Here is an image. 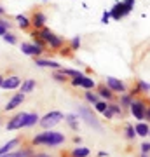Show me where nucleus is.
I'll return each instance as SVG.
<instances>
[{
  "mask_svg": "<svg viewBox=\"0 0 150 157\" xmlns=\"http://www.w3.org/2000/svg\"><path fill=\"white\" fill-rule=\"evenodd\" d=\"M65 135L60 131H52V129H45L39 135L32 138V145H45V147H60L65 143Z\"/></svg>",
  "mask_w": 150,
  "mask_h": 157,
  "instance_id": "obj_1",
  "label": "nucleus"
},
{
  "mask_svg": "<svg viewBox=\"0 0 150 157\" xmlns=\"http://www.w3.org/2000/svg\"><path fill=\"white\" fill-rule=\"evenodd\" d=\"M37 33H39V37L45 42L47 49L54 51V52H58L63 45H67V40L63 39V37H60L58 33H54L52 30H49L47 26H44L42 30H37Z\"/></svg>",
  "mask_w": 150,
  "mask_h": 157,
  "instance_id": "obj_2",
  "label": "nucleus"
},
{
  "mask_svg": "<svg viewBox=\"0 0 150 157\" xmlns=\"http://www.w3.org/2000/svg\"><path fill=\"white\" fill-rule=\"evenodd\" d=\"M134 4H136V0H121V2H117L110 9V17L113 21H121L122 17H126L134 9Z\"/></svg>",
  "mask_w": 150,
  "mask_h": 157,
  "instance_id": "obj_3",
  "label": "nucleus"
},
{
  "mask_svg": "<svg viewBox=\"0 0 150 157\" xmlns=\"http://www.w3.org/2000/svg\"><path fill=\"white\" fill-rule=\"evenodd\" d=\"M63 121H65V113L58 112V110H52V112H47L44 117H40L39 124H40V128L45 131V129H52L54 126L61 124Z\"/></svg>",
  "mask_w": 150,
  "mask_h": 157,
  "instance_id": "obj_4",
  "label": "nucleus"
},
{
  "mask_svg": "<svg viewBox=\"0 0 150 157\" xmlns=\"http://www.w3.org/2000/svg\"><path fill=\"white\" fill-rule=\"evenodd\" d=\"M147 101L145 100H140V98H134L133 103L129 105V112H131V115H133L136 121H145V113H147Z\"/></svg>",
  "mask_w": 150,
  "mask_h": 157,
  "instance_id": "obj_5",
  "label": "nucleus"
},
{
  "mask_svg": "<svg viewBox=\"0 0 150 157\" xmlns=\"http://www.w3.org/2000/svg\"><path fill=\"white\" fill-rule=\"evenodd\" d=\"M77 117L80 119V121H86L89 126H93L94 129H101V124L98 122V119L93 115V112H91L89 107H79L77 108Z\"/></svg>",
  "mask_w": 150,
  "mask_h": 157,
  "instance_id": "obj_6",
  "label": "nucleus"
},
{
  "mask_svg": "<svg viewBox=\"0 0 150 157\" xmlns=\"http://www.w3.org/2000/svg\"><path fill=\"white\" fill-rule=\"evenodd\" d=\"M28 112H17L16 115H12L9 121L6 122V129L7 131H17V129L25 128V119H26Z\"/></svg>",
  "mask_w": 150,
  "mask_h": 157,
  "instance_id": "obj_7",
  "label": "nucleus"
},
{
  "mask_svg": "<svg viewBox=\"0 0 150 157\" xmlns=\"http://www.w3.org/2000/svg\"><path fill=\"white\" fill-rule=\"evenodd\" d=\"M19 49H21L23 54H26V56H32V58H40L42 54H44L45 51L40 49L39 45L32 44V42H23L21 45H19Z\"/></svg>",
  "mask_w": 150,
  "mask_h": 157,
  "instance_id": "obj_8",
  "label": "nucleus"
},
{
  "mask_svg": "<svg viewBox=\"0 0 150 157\" xmlns=\"http://www.w3.org/2000/svg\"><path fill=\"white\" fill-rule=\"evenodd\" d=\"M105 84L112 89V93H119V94H122V93H128V86L124 84L121 78L106 77V78H105Z\"/></svg>",
  "mask_w": 150,
  "mask_h": 157,
  "instance_id": "obj_9",
  "label": "nucleus"
},
{
  "mask_svg": "<svg viewBox=\"0 0 150 157\" xmlns=\"http://www.w3.org/2000/svg\"><path fill=\"white\" fill-rule=\"evenodd\" d=\"M30 21H32V28L33 30H42L45 26V23H47V14L44 11H33Z\"/></svg>",
  "mask_w": 150,
  "mask_h": 157,
  "instance_id": "obj_10",
  "label": "nucleus"
},
{
  "mask_svg": "<svg viewBox=\"0 0 150 157\" xmlns=\"http://www.w3.org/2000/svg\"><path fill=\"white\" fill-rule=\"evenodd\" d=\"M21 82H23L21 77H17V75H9V77H4L0 87L6 89V91H14V89H19Z\"/></svg>",
  "mask_w": 150,
  "mask_h": 157,
  "instance_id": "obj_11",
  "label": "nucleus"
},
{
  "mask_svg": "<svg viewBox=\"0 0 150 157\" xmlns=\"http://www.w3.org/2000/svg\"><path fill=\"white\" fill-rule=\"evenodd\" d=\"M23 101H25V94H23V93H16V94H14L11 100L6 103V107H4V112H11V110H16L19 105H23Z\"/></svg>",
  "mask_w": 150,
  "mask_h": 157,
  "instance_id": "obj_12",
  "label": "nucleus"
},
{
  "mask_svg": "<svg viewBox=\"0 0 150 157\" xmlns=\"http://www.w3.org/2000/svg\"><path fill=\"white\" fill-rule=\"evenodd\" d=\"M33 63L40 68H52V70H60L61 65L58 61H52V59H45V58H33Z\"/></svg>",
  "mask_w": 150,
  "mask_h": 157,
  "instance_id": "obj_13",
  "label": "nucleus"
},
{
  "mask_svg": "<svg viewBox=\"0 0 150 157\" xmlns=\"http://www.w3.org/2000/svg\"><path fill=\"white\" fill-rule=\"evenodd\" d=\"M96 94L100 96V100H105V101H112V100H113V93H112V89L106 84L96 86Z\"/></svg>",
  "mask_w": 150,
  "mask_h": 157,
  "instance_id": "obj_14",
  "label": "nucleus"
},
{
  "mask_svg": "<svg viewBox=\"0 0 150 157\" xmlns=\"http://www.w3.org/2000/svg\"><path fill=\"white\" fill-rule=\"evenodd\" d=\"M35 152L32 147H26V148H19V150H12L9 154H4V155L0 157H33Z\"/></svg>",
  "mask_w": 150,
  "mask_h": 157,
  "instance_id": "obj_15",
  "label": "nucleus"
},
{
  "mask_svg": "<svg viewBox=\"0 0 150 157\" xmlns=\"http://www.w3.org/2000/svg\"><path fill=\"white\" fill-rule=\"evenodd\" d=\"M19 143H21V138H12V140H9L7 143H4V145L0 147V155L12 152L16 147H19Z\"/></svg>",
  "mask_w": 150,
  "mask_h": 157,
  "instance_id": "obj_16",
  "label": "nucleus"
},
{
  "mask_svg": "<svg viewBox=\"0 0 150 157\" xmlns=\"http://www.w3.org/2000/svg\"><path fill=\"white\" fill-rule=\"evenodd\" d=\"M35 87H37V80H35V78H25L21 82V86H19V93L28 94V93H32Z\"/></svg>",
  "mask_w": 150,
  "mask_h": 157,
  "instance_id": "obj_17",
  "label": "nucleus"
},
{
  "mask_svg": "<svg viewBox=\"0 0 150 157\" xmlns=\"http://www.w3.org/2000/svg\"><path fill=\"white\" fill-rule=\"evenodd\" d=\"M14 19H16V25H17V26H19L21 30H25V32H28V30L32 28V21H30V17H28V16L17 14Z\"/></svg>",
  "mask_w": 150,
  "mask_h": 157,
  "instance_id": "obj_18",
  "label": "nucleus"
},
{
  "mask_svg": "<svg viewBox=\"0 0 150 157\" xmlns=\"http://www.w3.org/2000/svg\"><path fill=\"white\" fill-rule=\"evenodd\" d=\"M134 131H136V136L147 138L148 133H150V126L147 122H136V124H134Z\"/></svg>",
  "mask_w": 150,
  "mask_h": 157,
  "instance_id": "obj_19",
  "label": "nucleus"
},
{
  "mask_svg": "<svg viewBox=\"0 0 150 157\" xmlns=\"http://www.w3.org/2000/svg\"><path fill=\"white\" fill-rule=\"evenodd\" d=\"M40 121V115L37 112H28L26 113V119H25V128H33L37 126Z\"/></svg>",
  "mask_w": 150,
  "mask_h": 157,
  "instance_id": "obj_20",
  "label": "nucleus"
},
{
  "mask_svg": "<svg viewBox=\"0 0 150 157\" xmlns=\"http://www.w3.org/2000/svg\"><path fill=\"white\" fill-rule=\"evenodd\" d=\"M79 87H82L84 91H93L96 87V82H94V78H91L87 77V75H84L82 78H80V86Z\"/></svg>",
  "mask_w": 150,
  "mask_h": 157,
  "instance_id": "obj_21",
  "label": "nucleus"
},
{
  "mask_svg": "<svg viewBox=\"0 0 150 157\" xmlns=\"http://www.w3.org/2000/svg\"><path fill=\"white\" fill-rule=\"evenodd\" d=\"M89 155H91V150L82 145H77L72 150V154H70V157H89Z\"/></svg>",
  "mask_w": 150,
  "mask_h": 157,
  "instance_id": "obj_22",
  "label": "nucleus"
},
{
  "mask_svg": "<svg viewBox=\"0 0 150 157\" xmlns=\"http://www.w3.org/2000/svg\"><path fill=\"white\" fill-rule=\"evenodd\" d=\"M79 121H80V119L77 117V113H67V115H65V122H67L73 131L79 129Z\"/></svg>",
  "mask_w": 150,
  "mask_h": 157,
  "instance_id": "obj_23",
  "label": "nucleus"
},
{
  "mask_svg": "<svg viewBox=\"0 0 150 157\" xmlns=\"http://www.w3.org/2000/svg\"><path fill=\"white\" fill-rule=\"evenodd\" d=\"M124 136H126V140H129V141H134V138H136V131H134V124H129V122H126V124H124Z\"/></svg>",
  "mask_w": 150,
  "mask_h": 157,
  "instance_id": "obj_24",
  "label": "nucleus"
},
{
  "mask_svg": "<svg viewBox=\"0 0 150 157\" xmlns=\"http://www.w3.org/2000/svg\"><path fill=\"white\" fill-rule=\"evenodd\" d=\"M133 100H134V98L129 94V93H122L121 98H119V105L122 107V110H124V108H129V105L133 103Z\"/></svg>",
  "mask_w": 150,
  "mask_h": 157,
  "instance_id": "obj_25",
  "label": "nucleus"
},
{
  "mask_svg": "<svg viewBox=\"0 0 150 157\" xmlns=\"http://www.w3.org/2000/svg\"><path fill=\"white\" fill-rule=\"evenodd\" d=\"M52 78H54L56 82H61V84H67V82H70V78H68L67 75L61 72V70H54V73H52Z\"/></svg>",
  "mask_w": 150,
  "mask_h": 157,
  "instance_id": "obj_26",
  "label": "nucleus"
},
{
  "mask_svg": "<svg viewBox=\"0 0 150 157\" xmlns=\"http://www.w3.org/2000/svg\"><path fill=\"white\" fill-rule=\"evenodd\" d=\"M84 98H86V101L91 103V105H94L96 101H100V96L96 94V91H86V93H84Z\"/></svg>",
  "mask_w": 150,
  "mask_h": 157,
  "instance_id": "obj_27",
  "label": "nucleus"
},
{
  "mask_svg": "<svg viewBox=\"0 0 150 157\" xmlns=\"http://www.w3.org/2000/svg\"><path fill=\"white\" fill-rule=\"evenodd\" d=\"M65 75H67L68 78H73V77H80V75H84L80 70H73V68H60Z\"/></svg>",
  "mask_w": 150,
  "mask_h": 157,
  "instance_id": "obj_28",
  "label": "nucleus"
},
{
  "mask_svg": "<svg viewBox=\"0 0 150 157\" xmlns=\"http://www.w3.org/2000/svg\"><path fill=\"white\" fill-rule=\"evenodd\" d=\"M80 45H82V39H80L79 35H77V37H73V39L70 40V42H68V47H70V49H72L73 52L80 49Z\"/></svg>",
  "mask_w": 150,
  "mask_h": 157,
  "instance_id": "obj_29",
  "label": "nucleus"
},
{
  "mask_svg": "<svg viewBox=\"0 0 150 157\" xmlns=\"http://www.w3.org/2000/svg\"><path fill=\"white\" fill-rule=\"evenodd\" d=\"M134 86L140 89V93H141V94H145V93H148V91H150V84H148V82H145V80H141V78H138Z\"/></svg>",
  "mask_w": 150,
  "mask_h": 157,
  "instance_id": "obj_30",
  "label": "nucleus"
},
{
  "mask_svg": "<svg viewBox=\"0 0 150 157\" xmlns=\"http://www.w3.org/2000/svg\"><path fill=\"white\" fill-rule=\"evenodd\" d=\"M108 108H110L115 115H121V117L124 115V110H122V107H121L119 103H112V101H108Z\"/></svg>",
  "mask_w": 150,
  "mask_h": 157,
  "instance_id": "obj_31",
  "label": "nucleus"
},
{
  "mask_svg": "<svg viewBox=\"0 0 150 157\" xmlns=\"http://www.w3.org/2000/svg\"><path fill=\"white\" fill-rule=\"evenodd\" d=\"M93 107H94V110H96V112L103 113V112L106 110V108H108V101H105V100H100V101H96V103L93 105Z\"/></svg>",
  "mask_w": 150,
  "mask_h": 157,
  "instance_id": "obj_32",
  "label": "nucleus"
},
{
  "mask_svg": "<svg viewBox=\"0 0 150 157\" xmlns=\"http://www.w3.org/2000/svg\"><path fill=\"white\" fill-rule=\"evenodd\" d=\"M2 39L6 40L7 44H12V45H14V44H17V37H16V35H14V33H11V32H7V33L4 35Z\"/></svg>",
  "mask_w": 150,
  "mask_h": 157,
  "instance_id": "obj_33",
  "label": "nucleus"
},
{
  "mask_svg": "<svg viewBox=\"0 0 150 157\" xmlns=\"http://www.w3.org/2000/svg\"><path fill=\"white\" fill-rule=\"evenodd\" d=\"M58 52H60V54H61L63 58H72V56H73V51L70 49V47H68V44H67V45H63L61 49L58 51Z\"/></svg>",
  "mask_w": 150,
  "mask_h": 157,
  "instance_id": "obj_34",
  "label": "nucleus"
},
{
  "mask_svg": "<svg viewBox=\"0 0 150 157\" xmlns=\"http://www.w3.org/2000/svg\"><path fill=\"white\" fill-rule=\"evenodd\" d=\"M140 152H141V154H145V155H148V152H150V141H143V143L140 145Z\"/></svg>",
  "mask_w": 150,
  "mask_h": 157,
  "instance_id": "obj_35",
  "label": "nucleus"
},
{
  "mask_svg": "<svg viewBox=\"0 0 150 157\" xmlns=\"http://www.w3.org/2000/svg\"><path fill=\"white\" fill-rule=\"evenodd\" d=\"M0 26H2V28H6L7 32H9V30H11V26H12V23L7 21V19H4V17H0Z\"/></svg>",
  "mask_w": 150,
  "mask_h": 157,
  "instance_id": "obj_36",
  "label": "nucleus"
},
{
  "mask_svg": "<svg viewBox=\"0 0 150 157\" xmlns=\"http://www.w3.org/2000/svg\"><path fill=\"white\" fill-rule=\"evenodd\" d=\"M110 19H112V17H110V11H105L103 14H101V23H103V25H106Z\"/></svg>",
  "mask_w": 150,
  "mask_h": 157,
  "instance_id": "obj_37",
  "label": "nucleus"
},
{
  "mask_svg": "<svg viewBox=\"0 0 150 157\" xmlns=\"http://www.w3.org/2000/svg\"><path fill=\"white\" fill-rule=\"evenodd\" d=\"M103 117H105V119H106V121H110V119H113V117H115V113L112 112L110 108H106L105 112H103Z\"/></svg>",
  "mask_w": 150,
  "mask_h": 157,
  "instance_id": "obj_38",
  "label": "nucleus"
},
{
  "mask_svg": "<svg viewBox=\"0 0 150 157\" xmlns=\"http://www.w3.org/2000/svg\"><path fill=\"white\" fill-rule=\"evenodd\" d=\"M145 121L150 122V107H147V113H145Z\"/></svg>",
  "mask_w": 150,
  "mask_h": 157,
  "instance_id": "obj_39",
  "label": "nucleus"
},
{
  "mask_svg": "<svg viewBox=\"0 0 150 157\" xmlns=\"http://www.w3.org/2000/svg\"><path fill=\"white\" fill-rule=\"evenodd\" d=\"M6 14H7V11H6V9H4L2 6H0V17H4Z\"/></svg>",
  "mask_w": 150,
  "mask_h": 157,
  "instance_id": "obj_40",
  "label": "nucleus"
},
{
  "mask_svg": "<svg viewBox=\"0 0 150 157\" xmlns=\"http://www.w3.org/2000/svg\"><path fill=\"white\" fill-rule=\"evenodd\" d=\"M106 155H108V154H106V152H103V150L98 152V157H106Z\"/></svg>",
  "mask_w": 150,
  "mask_h": 157,
  "instance_id": "obj_41",
  "label": "nucleus"
},
{
  "mask_svg": "<svg viewBox=\"0 0 150 157\" xmlns=\"http://www.w3.org/2000/svg\"><path fill=\"white\" fill-rule=\"evenodd\" d=\"M33 157H51V155H47V154H35Z\"/></svg>",
  "mask_w": 150,
  "mask_h": 157,
  "instance_id": "obj_42",
  "label": "nucleus"
},
{
  "mask_svg": "<svg viewBox=\"0 0 150 157\" xmlns=\"http://www.w3.org/2000/svg\"><path fill=\"white\" fill-rule=\"evenodd\" d=\"M73 141H75V143H77V145H80V141H82V140H80V138H79V136H75V138H73Z\"/></svg>",
  "mask_w": 150,
  "mask_h": 157,
  "instance_id": "obj_43",
  "label": "nucleus"
},
{
  "mask_svg": "<svg viewBox=\"0 0 150 157\" xmlns=\"http://www.w3.org/2000/svg\"><path fill=\"white\" fill-rule=\"evenodd\" d=\"M2 80H4V75H0V84H2Z\"/></svg>",
  "mask_w": 150,
  "mask_h": 157,
  "instance_id": "obj_44",
  "label": "nucleus"
},
{
  "mask_svg": "<svg viewBox=\"0 0 150 157\" xmlns=\"http://www.w3.org/2000/svg\"><path fill=\"white\" fill-rule=\"evenodd\" d=\"M140 157H148V155H145V154H140Z\"/></svg>",
  "mask_w": 150,
  "mask_h": 157,
  "instance_id": "obj_45",
  "label": "nucleus"
},
{
  "mask_svg": "<svg viewBox=\"0 0 150 157\" xmlns=\"http://www.w3.org/2000/svg\"><path fill=\"white\" fill-rule=\"evenodd\" d=\"M2 121H4V119H2V115H0V124H2Z\"/></svg>",
  "mask_w": 150,
  "mask_h": 157,
  "instance_id": "obj_46",
  "label": "nucleus"
},
{
  "mask_svg": "<svg viewBox=\"0 0 150 157\" xmlns=\"http://www.w3.org/2000/svg\"><path fill=\"white\" fill-rule=\"evenodd\" d=\"M44 2H47V0H44Z\"/></svg>",
  "mask_w": 150,
  "mask_h": 157,
  "instance_id": "obj_47",
  "label": "nucleus"
},
{
  "mask_svg": "<svg viewBox=\"0 0 150 157\" xmlns=\"http://www.w3.org/2000/svg\"><path fill=\"white\" fill-rule=\"evenodd\" d=\"M148 136H150V133H148Z\"/></svg>",
  "mask_w": 150,
  "mask_h": 157,
  "instance_id": "obj_48",
  "label": "nucleus"
}]
</instances>
